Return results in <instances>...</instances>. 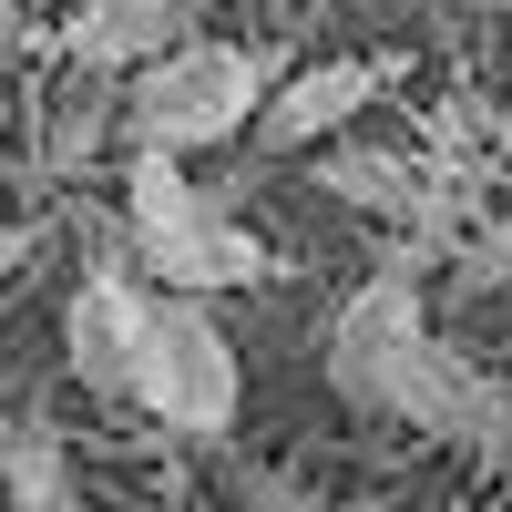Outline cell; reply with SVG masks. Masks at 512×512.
Returning a JSON list of instances; mask_svg holds the SVG:
<instances>
[{
  "label": "cell",
  "instance_id": "4fadbf2b",
  "mask_svg": "<svg viewBox=\"0 0 512 512\" xmlns=\"http://www.w3.org/2000/svg\"><path fill=\"white\" fill-rule=\"evenodd\" d=\"M31 246H41V226H0V277H21V267H31Z\"/></svg>",
  "mask_w": 512,
  "mask_h": 512
},
{
  "label": "cell",
  "instance_id": "8992f818",
  "mask_svg": "<svg viewBox=\"0 0 512 512\" xmlns=\"http://www.w3.org/2000/svg\"><path fill=\"white\" fill-rule=\"evenodd\" d=\"M134 267L164 287V297H226V287H267V236H256L246 216H226L216 195H205V216H185L175 236H154L134 246Z\"/></svg>",
  "mask_w": 512,
  "mask_h": 512
},
{
  "label": "cell",
  "instance_id": "2e32d148",
  "mask_svg": "<svg viewBox=\"0 0 512 512\" xmlns=\"http://www.w3.org/2000/svg\"><path fill=\"white\" fill-rule=\"evenodd\" d=\"M502 154H512V113H502Z\"/></svg>",
  "mask_w": 512,
  "mask_h": 512
},
{
  "label": "cell",
  "instance_id": "30bf717a",
  "mask_svg": "<svg viewBox=\"0 0 512 512\" xmlns=\"http://www.w3.org/2000/svg\"><path fill=\"white\" fill-rule=\"evenodd\" d=\"M441 441H451V451H482V461H492V451L512 461V379H502V369H482V359L461 369V390H451V420H441Z\"/></svg>",
  "mask_w": 512,
  "mask_h": 512
},
{
  "label": "cell",
  "instance_id": "5b68a950",
  "mask_svg": "<svg viewBox=\"0 0 512 512\" xmlns=\"http://www.w3.org/2000/svg\"><path fill=\"white\" fill-rule=\"evenodd\" d=\"M390 93V62H369V52H328V62H297V72H277V93L256 103V123L246 134L267 144V154H318V144H338L349 123Z\"/></svg>",
  "mask_w": 512,
  "mask_h": 512
},
{
  "label": "cell",
  "instance_id": "277c9868",
  "mask_svg": "<svg viewBox=\"0 0 512 512\" xmlns=\"http://www.w3.org/2000/svg\"><path fill=\"white\" fill-rule=\"evenodd\" d=\"M144 318H154V287L123 267V256H93L82 287L62 297V359L93 400H134V349H144Z\"/></svg>",
  "mask_w": 512,
  "mask_h": 512
},
{
  "label": "cell",
  "instance_id": "52a82bcc",
  "mask_svg": "<svg viewBox=\"0 0 512 512\" xmlns=\"http://www.w3.org/2000/svg\"><path fill=\"white\" fill-rule=\"evenodd\" d=\"M195 31V0H72L62 11V62L72 72H134V62H154V52H175V41Z\"/></svg>",
  "mask_w": 512,
  "mask_h": 512
},
{
  "label": "cell",
  "instance_id": "7c38bea8",
  "mask_svg": "<svg viewBox=\"0 0 512 512\" xmlns=\"http://www.w3.org/2000/svg\"><path fill=\"white\" fill-rule=\"evenodd\" d=\"M93 82H103V72H82V93H72V103L52 113V144H41V154L62 164V175H72V164H82V154L103 144V93H93Z\"/></svg>",
  "mask_w": 512,
  "mask_h": 512
},
{
  "label": "cell",
  "instance_id": "6da1fadb",
  "mask_svg": "<svg viewBox=\"0 0 512 512\" xmlns=\"http://www.w3.org/2000/svg\"><path fill=\"white\" fill-rule=\"evenodd\" d=\"M277 41H205L185 31L175 52H154L123 72V123H134V144H164V154H216L236 144L256 103L277 93Z\"/></svg>",
  "mask_w": 512,
  "mask_h": 512
},
{
  "label": "cell",
  "instance_id": "7a4b0ae2",
  "mask_svg": "<svg viewBox=\"0 0 512 512\" xmlns=\"http://www.w3.org/2000/svg\"><path fill=\"white\" fill-rule=\"evenodd\" d=\"M134 410H154L164 431H185V441H226L236 431L246 369H236V338L216 328L205 297H154L144 349H134Z\"/></svg>",
  "mask_w": 512,
  "mask_h": 512
},
{
  "label": "cell",
  "instance_id": "9a60e30c",
  "mask_svg": "<svg viewBox=\"0 0 512 512\" xmlns=\"http://www.w3.org/2000/svg\"><path fill=\"white\" fill-rule=\"evenodd\" d=\"M11 431H21V420H11V410H0V461H11Z\"/></svg>",
  "mask_w": 512,
  "mask_h": 512
},
{
  "label": "cell",
  "instance_id": "9c48e42d",
  "mask_svg": "<svg viewBox=\"0 0 512 512\" xmlns=\"http://www.w3.org/2000/svg\"><path fill=\"white\" fill-rule=\"evenodd\" d=\"M185 216H205V185L185 175V154H164V144H134V164H123V226H134V246L175 236Z\"/></svg>",
  "mask_w": 512,
  "mask_h": 512
},
{
  "label": "cell",
  "instance_id": "8fae6325",
  "mask_svg": "<svg viewBox=\"0 0 512 512\" xmlns=\"http://www.w3.org/2000/svg\"><path fill=\"white\" fill-rule=\"evenodd\" d=\"M451 277L472 287V297L512 287V205H492V216H472V226H461V246H451Z\"/></svg>",
  "mask_w": 512,
  "mask_h": 512
},
{
  "label": "cell",
  "instance_id": "3957f363",
  "mask_svg": "<svg viewBox=\"0 0 512 512\" xmlns=\"http://www.w3.org/2000/svg\"><path fill=\"white\" fill-rule=\"evenodd\" d=\"M420 338H431L420 277H390V267H379L369 287L338 297V318H328V338H318V369H328V390L349 400V410L390 420L400 379H410V359H420Z\"/></svg>",
  "mask_w": 512,
  "mask_h": 512
},
{
  "label": "cell",
  "instance_id": "5bb4252c",
  "mask_svg": "<svg viewBox=\"0 0 512 512\" xmlns=\"http://www.w3.org/2000/svg\"><path fill=\"white\" fill-rule=\"evenodd\" d=\"M21 31H31V0H0V72H11V52H21Z\"/></svg>",
  "mask_w": 512,
  "mask_h": 512
},
{
  "label": "cell",
  "instance_id": "ba28073f",
  "mask_svg": "<svg viewBox=\"0 0 512 512\" xmlns=\"http://www.w3.org/2000/svg\"><path fill=\"white\" fill-rule=\"evenodd\" d=\"M318 185L338 195V205H359V216H410V205H420V164L410 154H390V144H349V134H338V144H318Z\"/></svg>",
  "mask_w": 512,
  "mask_h": 512
}]
</instances>
